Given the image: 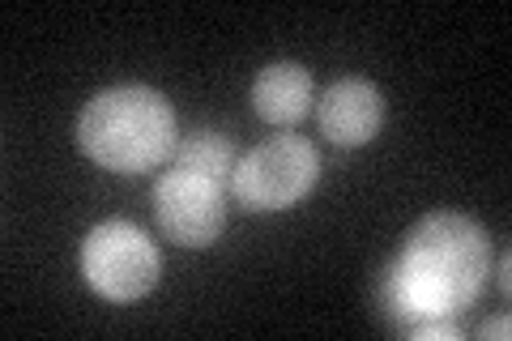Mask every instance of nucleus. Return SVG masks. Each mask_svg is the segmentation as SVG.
Returning <instances> with one entry per match:
<instances>
[{
  "mask_svg": "<svg viewBox=\"0 0 512 341\" xmlns=\"http://www.w3.org/2000/svg\"><path fill=\"white\" fill-rule=\"evenodd\" d=\"M235 141L227 133H214V128H197V133L180 137L171 154V171L180 175H197V180H210V184H231V171H235Z\"/></svg>",
  "mask_w": 512,
  "mask_h": 341,
  "instance_id": "nucleus-8",
  "label": "nucleus"
},
{
  "mask_svg": "<svg viewBox=\"0 0 512 341\" xmlns=\"http://www.w3.org/2000/svg\"><path fill=\"white\" fill-rule=\"evenodd\" d=\"M320 137L342 145V150H359V145L376 141L384 128V94L363 77H342L320 94L316 103Z\"/></svg>",
  "mask_w": 512,
  "mask_h": 341,
  "instance_id": "nucleus-6",
  "label": "nucleus"
},
{
  "mask_svg": "<svg viewBox=\"0 0 512 341\" xmlns=\"http://www.w3.org/2000/svg\"><path fill=\"white\" fill-rule=\"evenodd\" d=\"M414 341H457L461 337V324L457 320H419L406 329Z\"/></svg>",
  "mask_w": 512,
  "mask_h": 341,
  "instance_id": "nucleus-9",
  "label": "nucleus"
},
{
  "mask_svg": "<svg viewBox=\"0 0 512 341\" xmlns=\"http://www.w3.org/2000/svg\"><path fill=\"white\" fill-rule=\"evenodd\" d=\"M500 290H508V252L500 256Z\"/></svg>",
  "mask_w": 512,
  "mask_h": 341,
  "instance_id": "nucleus-11",
  "label": "nucleus"
},
{
  "mask_svg": "<svg viewBox=\"0 0 512 341\" xmlns=\"http://www.w3.org/2000/svg\"><path fill=\"white\" fill-rule=\"evenodd\" d=\"M320 180V154L308 137H269L231 171L235 201L252 214H278L299 205Z\"/></svg>",
  "mask_w": 512,
  "mask_h": 341,
  "instance_id": "nucleus-4",
  "label": "nucleus"
},
{
  "mask_svg": "<svg viewBox=\"0 0 512 341\" xmlns=\"http://www.w3.org/2000/svg\"><path fill=\"white\" fill-rule=\"evenodd\" d=\"M512 333V324H508V316H500V320H487L483 324V329H478V337H483V341H504Z\"/></svg>",
  "mask_w": 512,
  "mask_h": 341,
  "instance_id": "nucleus-10",
  "label": "nucleus"
},
{
  "mask_svg": "<svg viewBox=\"0 0 512 341\" xmlns=\"http://www.w3.org/2000/svg\"><path fill=\"white\" fill-rule=\"evenodd\" d=\"M312 73L295 60L265 64L252 81V111L269 124H299L312 111Z\"/></svg>",
  "mask_w": 512,
  "mask_h": 341,
  "instance_id": "nucleus-7",
  "label": "nucleus"
},
{
  "mask_svg": "<svg viewBox=\"0 0 512 341\" xmlns=\"http://www.w3.org/2000/svg\"><path fill=\"white\" fill-rule=\"evenodd\" d=\"M175 145V111L154 86H111L77 116V150L116 175L154 171L175 154Z\"/></svg>",
  "mask_w": 512,
  "mask_h": 341,
  "instance_id": "nucleus-2",
  "label": "nucleus"
},
{
  "mask_svg": "<svg viewBox=\"0 0 512 341\" xmlns=\"http://www.w3.org/2000/svg\"><path fill=\"white\" fill-rule=\"evenodd\" d=\"M491 278V235L466 214H427L410 226L397 261L384 269L380 307L393 324L457 320Z\"/></svg>",
  "mask_w": 512,
  "mask_h": 341,
  "instance_id": "nucleus-1",
  "label": "nucleus"
},
{
  "mask_svg": "<svg viewBox=\"0 0 512 341\" xmlns=\"http://www.w3.org/2000/svg\"><path fill=\"white\" fill-rule=\"evenodd\" d=\"M77 265H82V278L94 295L111 303L146 299L163 278V256H158L154 239L124 218H107L94 226L82 239Z\"/></svg>",
  "mask_w": 512,
  "mask_h": 341,
  "instance_id": "nucleus-3",
  "label": "nucleus"
},
{
  "mask_svg": "<svg viewBox=\"0 0 512 341\" xmlns=\"http://www.w3.org/2000/svg\"><path fill=\"white\" fill-rule=\"evenodd\" d=\"M154 218L163 235L180 248H210L227 226V201H222V184L197 180V175L167 171L154 184Z\"/></svg>",
  "mask_w": 512,
  "mask_h": 341,
  "instance_id": "nucleus-5",
  "label": "nucleus"
}]
</instances>
